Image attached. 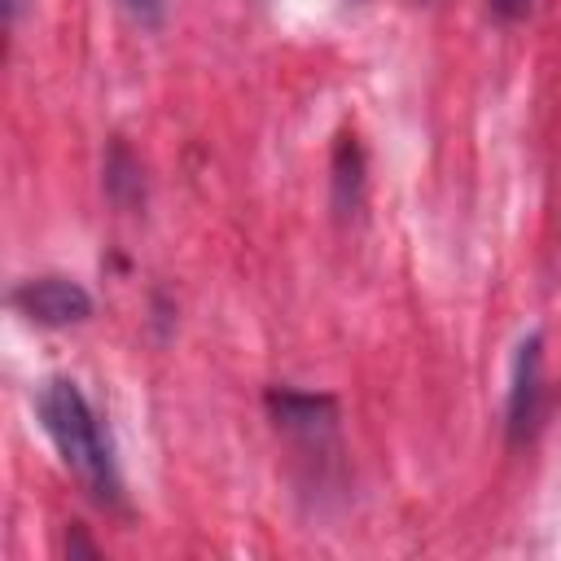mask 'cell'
Wrapping results in <instances>:
<instances>
[{"mask_svg":"<svg viewBox=\"0 0 561 561\" xmlns=\"http://www.w3.org/2000/svg\"><path fill=\"white\" fill-rule=\"evenodd\" d=\"M35 412H39V425L53 438L61 465L83 482V491L96 504H123V478L114 465V447H110L88 394L70 377H48L35 390Z\"/></svg>","mask_w":561,"mask_h":561,"instance_id":"obj_1","label":"cell"},{"mask_svg":"<svg viewBox=\"0 0 561 561\" xmlns=\"http://www.w3.org/2000/svg\"><path fill=\"white\" fill-rule=\"evenodd\" d=\"M9 302L44 329H66L92 316V294L70 276H31L9 294Z\"/></svg>","mask_w":561,"mask_h":561,"instance_id":"obj_2","label":"cell"},{"mask_svg":"<svg viewBox=\"0 0 561 561\" xmlns=\"http://www.w3.org/2000/svg\"><path fill=\"white\" fill-rule=\"evenodd\" d=\"M539 399H543V337L526 333L517 342L513 373H508V438L513 443L530 438L539 421Z\"/></svg>","mask_w":561,"mask_h":561,"instance_id":"obj_3","label":"cell"},{"mask_svg":"<svg viewBox=\"0 0 561 561\" xmlns=\"http://www.w3.org/2000/svg\"><path fill=\"white\" fill-rule=\"evenodd\" d=\"M136 22H158V13H162V0H118Z\"/></svg>","mask_w":561,"mask_h":561,"instance_id":"obj_4","label":"cell"},{"mask_svg":"<svg viewBox=\"0 0 561 561\" xmlns=\"http://www.w3.org/2000/svg\"><path fill=\"white\" fill-rule=\"evenodd\" d=\"M526 4H530V0H491V9H495V13H504V18H513V13H522Z\"/></svg>","mask_w":561,"mask_h":561,"instance_id":"obj_5","label":"cell"},{"mask_svg":"<svg viewBox=\"0 0 561 561\" xmlns=\"http://www.w3.org/2000/svg\"><path fill=\"white\" fill-rule=\"evenodd\" d=\"M13 9H18V0H9V18H13Z\"/></svg>","mask_w":561,"mask_h":561,"instance_id":"obj_6","label":"cell"}]
</instances>
